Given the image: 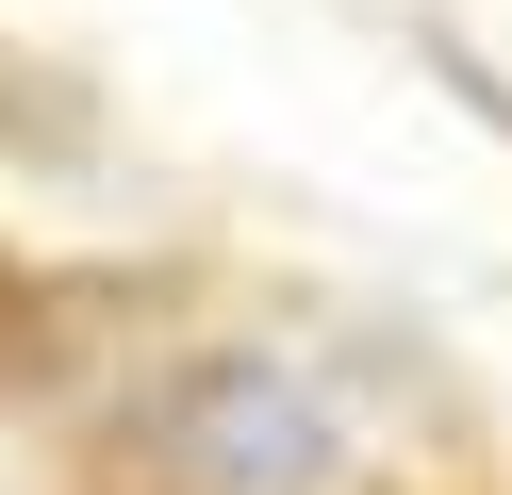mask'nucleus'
<instances>
[{"instance_id": "1", "label": "nucleus", "mask_w": 512, "mask_h": 495, "mask_svg": "<svg viewBox=\"0 0 512 495\" xmlns=\"http://www.w3.org/2000/svg\"><path fill=\"white\" fill-rule=\"evenodd\" d=\"M331 462H347V429L298 363L215 347V363L166 380V479L182 495H331Z\"/></svg>"}, {"instance_id": "2", "label": "nucleus", "mask_w": 512, "mask_h": 495, "mask_svg": "<svg viewBox=\"0 0 512 495\" xmlns=\"http://www.w3.org/2000/svg\"><path fill=\"white\" fill-rule=\"evenodd\" d=\"M0 149H34V165H83V99H67V66H34L17 33H0Z\"/></svg>"}]
</instances>
